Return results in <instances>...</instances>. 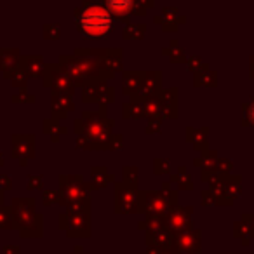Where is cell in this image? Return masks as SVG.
<instances>
[{"label": "cell", "mask_w": 254, "mask_h": 254, "mask_svg": "<svg viewBox=\"0 0 254 254\" xmlns=\"http://www.w3.org/2000/svg\"><path fill=\"white\" fill-rule=\"evenodd\" d=\"M112 28V18L106 7L101 5H87L78 16V30L87 37L106 35Z\"/></svg>", "instance_id": "6da1fadb"}, {"label": "cell", "mask_w": 254, "mask_h": 254, "mask_svg": "<svg viewBox=\"0 0 254 254\" xmlns=\"http://www.w3.org/2000/svg\"><path fill=\"white\" fill-rule=\"evenodd\" d=\"M106 11L119 16H126L129 11H132V4L131 2H108L106 4Z\"/></svg>", "instance_id": "7a4b0ae2"}, {"label": "cell", "mask_w": 254, "mask_h": 254, "mask_svg": "<svg viewBox=\"0 0 254 254\" xmlns=\"http://www.w3.org/2000/svg\"><path fill=\"white\" fill-rule=\"evenodd\" d=\"M181 242V249L188 251V253H195V249L198 247V233H193V235H183L180 239Z\"/></svg>", "instance_id": "3957f363"}, {"label": "cell", "mask_w": 254, "mask_h": 254, "mask_svg": "<svg viewBox=\"0 0 254 254\" xmlns=\"http://www.w3.org/2000/svg\"><path fill=\"white\" fill-rule=\"evenodd\" d=\"M187 221H188V218H185V212L178 211V209L173 212V216H171V226H174V228H183Z\"/></svg>", "instance_id": "277c9868"}, {"label": "cell", "mask_w": 254, "mask_h": 254, "mask_svg": "<svg viewBox=\"0 0 254 254\" xmlns=\"http://www.w3.org/2000/svg\"><path fill=\"white\" fill-rule=\"evenodd\" d=\"M247 117H249V120L254 124V101H253V105L247 108Z\"/></svg>", "instance_id": "5b68a950"}]
</instances>
